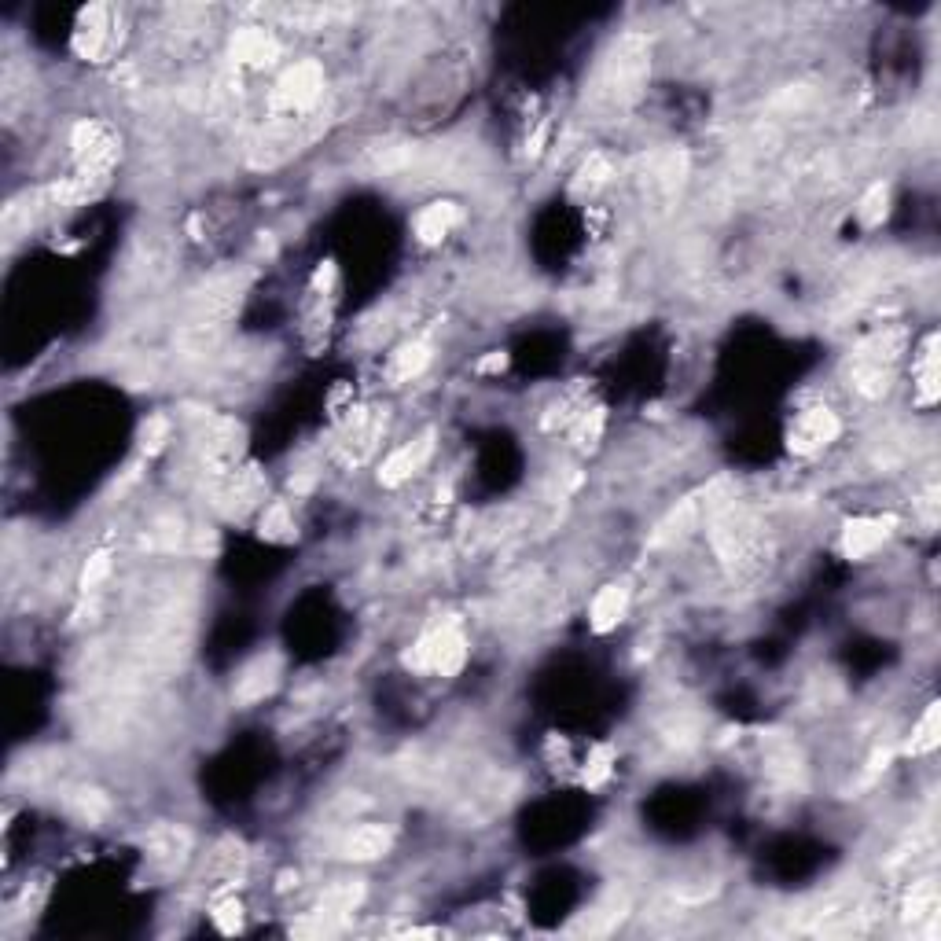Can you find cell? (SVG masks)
I'll list each match as a JSON object with an SVG mask.
<instances>
[{"label":"cell","mask_w":941,"mask_h":941,"mask_svg":"<svg viewBox=\"0 0 941 941\" xmlns=\"http://www.w3.org/2000/svg\"><path fill=\"white\" fill-rule=\"evenodd\" d=\"M280 669H284V662H280L276 651H261V655L250 658L236 681V703L250 706L261 703L265 695H273L276 684H280Z\"/></svg>","instance_id":"52a82bcc"},{"label":"cell","mask_w":941,"mask_h":941,"mask_svg":"<svg viewBox=\"0 0 941 941\" xmlns=\"http://www.w3.org/2000/svg\"><path fill=\"white\" fill-rule=\"evenodd\" d=\"M335 276H339V269H335V261H320L317 265V273H313V291L317 295H328L331 291V284H335Z\"/></svg>","instance_id":"83f0119b"},{"label":"cell","mask_w":941,"mask_h":941,"mask_svg":"<svg viewBox=\"0 0 941 941\" xmlns=\"http://www.w3.org/2000/svg\"><path fill=\"white\" fill-rule=\"evenodd\" d=\"M647 67H651V59H647L644 37H636V34L622 37V41L614 45L611 56H607V67H603L607 96H611L614 103H629L636 92H640V85H644Z\"/></svg>","instance_id":"7a4b0ae2"},{"label":"cell","mask_w":941,"mask_h":941,"mask_svg":"<svg viewBox=\"0 0 941 941\" xmlns=\"http://www.w3.org/2000/svg\"><path fill=\"white\" fill-rule=\"evenodd\" d=\"M890 368L886 364H868V361H857V368H853V390L864 397H883L886 390H890Z\"/></svg>","instance_id":"ac0fdd59"},{"label":"cell","mask_w":941,"mask_h":941,"mask_svg":"<svg viewBox=\"0 0 941 941\" xmlns=\"http://www.w3.org/2000/svg\"><path fill=\"white\" fill-rule=\"evenodd\" d=\"M934 908H938V890H934V883L912 886V894H908V901H905V919L919 923V919L934 916Z\"/></svg>","instance_id":"7402d4cb"},{"label":"cell","mask_w":941,"mask_h":941,"mask_svg":"<svg viewBox=\"0 0 941 941\" xmlns=\"http://www.w3.org/2000/svg\"><path fill=\"white\" fill-rule=\"evenodd\" d=\"M607 173H611V170H607V162H603L600 155H592V159L585 162V166H581V170H578V181H574V192H578V195L596 192V188H600V184L607 181Z\"/></svg>","instance_id":"4316f807"},{"label":"cell","mask_w":941,"mask_h":941,"mask_svg":"<svg viewBox=\"0 0 941 941\" xmlns=\"http://www.w3.org/2000/svg\"><path fill=\"white\" fill-rule=\"evenodd\" d=\"M897 519L894 515H879V519H850L846 526H842V556L846 559H868L872 552H879V548L890 541V533H894Z\"/></svg>","instance_id":"8992f818"},{"label":"cell","mask_w":941,"mask_h":941,"mask_svg":"<svg viewBox=\"0 0 941 941\" xmlns=\"http://www.w3.org/2000/svg\"><path fill=\"white\" fill-rule=\"evenodd\" d=\"M842 434L839 416L824 405H813V409H802L787 427V449L794 456H813L820 449H828L835 438Z\"/></svg>","instance_id":"277c9868"},{"label":"cell","mask_w":941,"mask_h":941,"mask_svg":"<svg viewBox=\"0 0 941 941\" xmlns=\"http://www.w3.org/2000/svg\"><path fill=\"white\" fill-rule=\"evenodd\" d=\"M434 453V434H420L416 442H405L401 449H394V453L386 456L383 464H379V482H383L386 489L401 486V482H409L412 475H420L423 464L431 460Z\"/></svg>","instance_id":"ba28073f"},{"label":"cell","mask_w":941,"mask_h":941,"mask_svg":"<svg viewBox=\"0 0 941 941\" xmlns=\"http://www.w3.org/2000/svg\"><path fill=\"white\" fill-rule=\"evenodd\" d=\"M941 743V706L930 703L927 710H923V717H919L916 732H912V739L905 743V754H930V750H938Z\"/></svg>","instance_id":"9a60e30c"},{"label":"cell","mask_w":941,"mask_h":941,"mask_svg":"<svg viewBox=\"0 0 941 941\" xmlns=\"http://www.w3.org/2000/svg\"><path fill=\"white\" fill-rule=\"evenodd\" d=\"M70 809L78 813L85 824H100L107 813H111V802H107V794L96 791V787H85V791H78L74 798H70Z\"/></svg>","instance_id":"44dd1931"},{"label":"cell","mask_w":941,"mask_h":941,"mask_svg":"<svg viewBox=\"0 0 941 941\" xmlns=\"http://www.w3.org/2000/svg\"><path fill=\"white\" fill-rule=\"evenodd\" d=\"M625 611H629V589H625L622 581L603 585V589L592 596V607H589L592 633H611L614 625L625 618Z\"/></svg>","instance_id":"7c38bea8"},{"label":"cell","mask_w":941,"mask_h":941,"mask_svg":"<svg viewBox=\"0 0 941 941\" xmlns=\"http://www.w3.org/2000/svg\"><path fill=\"white\" fill-rule=\"evenodd\" d=\"M114 30H111V8L107 4H89L78 12V23H74V52L78 59H89V63H100V59L111 56L114 48Z\"/></svg>","instance_id":"5b68a950"},{"label":"cell","mask_w":941,"mask_h":941,"mask_svg":"<svg viewBox=\"0 0 941 941\" xmlns=\"http://www.w3.org/2000/svg\"><path fill=\"white\" fill-rule=\"evenodd\" d=\"M210 919L221 934H239L243 930V905L236 897H217L214 908H210Z\"/></svg>","instance_id":"603a6c76"},{"label":"cell","mask_w":941,"mask_h":941,"mask_svg":"<svg viewBox=\"0 0 941 941\" xmlns=\"http://www.w3.org/2000/svg\"><path fill=\"white\" fill-rule=\"evenodd\" d=\"M320 92H324V67L317 59H302L280 74L273 89V107L287 114H302L320 100Z\"/></svg>","instance_id":"3957f363"},{"label":"cell","mask_w":941,"mask_h":941,"mask_svg":"<svg viewBox=\"0 0 941 941\" xmlns=\"http://www.w3.org/2000/svg\"><path fill=\"white\" fill-rule=\"evenodd\" d=\"M232 59L247 63V67H269L280 59V41L273 37V30H261V26H243L232 34Z\"/></svg>","instance_id":"9c48e42d"},{"label":"cell","mask_w":941,"mask_h":941,"mask_svg":"<svg viewBox=\"0 0 941 941\" xmlns=\"http://www.w3.org/2000/svg\"><path fill=\"white\" fill-rule=\"evenodd\" d=\"M390 846H394V835H390V828H383V824H361V828H353L346 839H342V857L346 861H357V864H368V861H379V857H386L390 853Z\"/></svg>","instance_id":"30bf717a"},{"label":"cell","mask_w":941,"mask_h":941,"mask_svg":"<svg viewBox=\"0 0 941 941\" xmlns=\"http://www.w3.org/2000/svg\"><path fill=\"white\" fill-rule=\"evenodd\" d=\"M504 368H508V353L504 350H493L489 357H482V361L475 364L478 375H493V372H504Z\"/></svg>","instance_id":"f1b7e54d"},{"label":"cell","mask_w":941,"mask_h":941,"mask_svg":"<svg viewBox=\"0 0 941 941\" xmlns=\"http://www.w3.org/2000/svg\"><path fill=\"white\" fill-rule=\"evenodd\" d=\"M912 375H916V401L923 405V409H930V405H934V401L941 397L938 335H927V342H923V350H919V357H916V368H912Z\"/></svg>","instance_id":"4fadbf2b"},{"label":"cell","mask_w":941,"mask_h":941,"mask_svg":"<svg viewBox=\"0 0 941 941\" xmlns=\"http://www.w3.org/2000/svg\"><path fill=\"white\" fill-rule=\"evenodd\" d=\"M901 346H905V335L901 331H886V335H875V339H868L857 350V361H868V364H890L901 353Z\"/></svg>","instance_id":"ffe728a7"},{"label":"cell","mask_w":941,"mask_h":941,"mask_svg":"<svg viewBox=\"0 0 941 941\" xmlns=\"http://www.w3.org/2000/svg\"><path fill=\"white\" fill-rule=\"evenodd\" d=\"M258 533L265 541H295V519H291V508L287 500H273L269 508L261 511L258 519Z\"/></svg>","instance_id":"2e32d148"},{"label":"cell","mask_w":941,"mask_h":941,"mask_svg":"<svg viewBox=\"0 0 941 941\" xmlns=\"http://www.w3.org/2000/svg\"><path fill=\"white\" fill-rule=\"evenodd\" d=\"M107 574H111V556H107V552L89 556V563H85V570H81V592H85V596L96 592L103 581H107Z\"/></svg>","instance_id":"484cf974"},{"label":"cell","mask_w":941,"mask_h":941,"mask_svg":"<svg viewBox=\"0 0 941 941\" xmlns=\"http://www.w3.org/2000/svg\"><path fill=\"white\" fill-rule=\"evenodd\" d=\"M401 662H405L412 673H427V669H431V673H442V677H456L467 662V636H464V629H460V622L449 618V622L427 629V633L401 655Z\"/></svg>","instance_id":"6da1fadb"},{"label":"cell","mask_w":941,"mask_h":941,"mask_svg":"<svg viewBox=\"0 0 941 941\" xmlns=\"http://www.w3.org/2000/svg\"><path fill=\"white\" fill-rule=\"evenodd\" d=\"M166 442H170V420H166V416H148L144 427H140V449L148 456H155L166 449Z\"/></svg>","instance_id":"d4e9b609"},{"label":"cell","mask_w":941,"mask_h":941,"mask_svg":"<svg viewBox=\"0 0 941 941\" xmlns=\"http://www.w3.org/2000/svg\"><path fill=\"white\" fill-rule=\"evenodd\" d=\"M886 214H890V188L879 181L864 192L861 206H857V217H861L864 228H879L886 221Z\"/></svg>","instance_id":"d6986e66"},{"label":"cell","mask_w":941,"mask_h":941,"mask_svg":"<svg viewBox=\"0 0 941 941\" xmlns=\"http://www.w3.org/2000/svg\"><path fill=\"white\" fill-rule=\"evenodd\" d=\"M611 772H614V747L611 743H596V747L589 750V758H585L581 783H585L589 791H600L603 783L611 780Z\"/></svg>","instance_id":"e0dca14e"},{"label":"cell","mask_w":941,"mask_h":941,"mask_svg":"<svg viewBox=\"0 0 941 941\" xmlns=\"http://www.w3.org/2000/svg\"><path fill=\"white\" fill-rule=\"evenodd\" d=\"M434 346L427 339H412L405 342V346H397V353L390 357V379L394 383H409V379H416V375L431 364L434 357Z\"/></svg>","instance_id":"5bb4252c"},{"label":"cell","mask_w":941,"mask_h":941,"mask_svg":"<svg viewBox=\"0 0 941 941\" xmlns=\"http://www.w3.org/2000/svg\"><path fill=\"white\" fill-rule=\"evenodd\" d=\"M600 434H603V409H592V412H581L578 423H574V431H570V438H574L578 449H596Z\"/></svg>","instance_id":"cb8c5ba5"},{"label":"cell","mask_w":941,"mask_h":941,"mask_svg":"<svg viewBox=\"0 0 941 941\" xmlns=\"http://www.w3.org/2000/svg\"><path fill=\"white\" fill-rule=\"evenodd\" d=\"M456 225H460V206L449 203V199H438V203H427L416 214V239L423 247H438Z\"/></svg>","instance_id":"8fae6325"}]
</instances>
